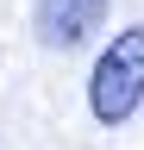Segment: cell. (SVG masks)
Segmentation results:
<instances>
[{"instance_id":"cell-1","label":"cell","mask_w":144,"mask_h":150,"mask_svg":"<svg viewBox=\"0 0 144 150\" xmlns=\"http://www.w3.org/2000/svg\"><path fill=\"white\" fill-rule=\"evenodd\" d=\"M144 106V25L113 31V44L94 56V75H88V112L100 125H125Z\"/></svg>"},{"instance_id":"cell-2","label":"cell","mask_w":144,"mask_h":150,"mask_svg":"<svg viewBox=\"0 0 144 150\" xmlns=\"http://www.w3.org/2000/svg\"><path fill=\"white\" fill-rule=\"evenodd\" d=\"M100 19H106V0H38L31 6L44 50H75L88 31H100Z\"/></svg>"}]
</instances>
